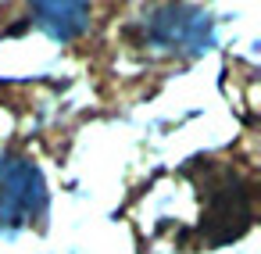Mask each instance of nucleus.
Wrapping results in <instances>:
<instances>
[{"instance_id": "4", "label": "nucleus", "mask_w": 261, "mask_h": 254, "mask_svg": "<svg viewBox=\"0 0 261 254\" xmlns=\"http://www.w3.org/2000/svg\"><path fill=\"white\" fill-rule=\"evenodd\" d=\"M33 22L54 40H75L90 29V0H29Z\"/></svg>"}, {"instance_id": "2", "label": "nucleus", "mask_w": 261, "mask_h": 254, "mask_svg": "<svg viewBox=\"0 0 261 254\" xmlns=\"http://www.w3.org/2000/svg\"><path fill=\"white\" fill-rule=\"evenodd\" d=\"M47 211V186L40 168L22 154H0V229H22Z\"/></svg>"}, {"instance_id": "1", "label": "nucleus", "mask_w": 261, "mask_h": 254, "mask_svg": "<svg viewBox=\"0 0 261 254\" xmlns=\"http://www.w3.org/2000/svg\"><path fill=\"white\" fill-rule=\"evenodd\" d=\"M182 175L200 193V243L222 247L240 240L254 222V183L236 165H222L215 158H204L197 165H186Z\"/></svg>"}, {"instance_id": "3", "label": "nucleus", "mask_w": 261, "mask_h": 254, "mask_svg": "<svg viewBox=\"0 0 261 254\" xmlns=\"http://www.w3.org/2000/svg\"><path fill=\"white\" fill-rule=\"evenodd\" d=\"M143 40L150 47L193 58L211 43V18L190 4H165L143 22Z\"/></svg>"}]
</instances>
